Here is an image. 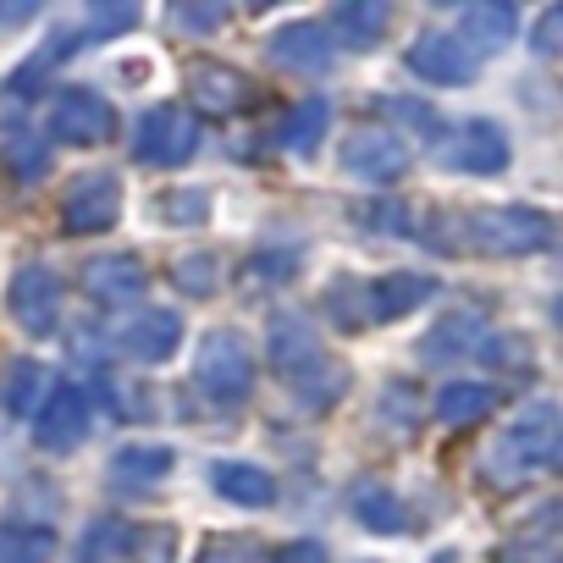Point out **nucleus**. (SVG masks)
I'll list each match as a JSON object with an SVG mask.
<instances>
[{"instance_id":"18","label":"nucleus","mask_w":563,"mask_h":563,"mask_svg":"<svg viewBox=\"0 0 563 563\" xmlns=\"http://www.w3.org/2000/svg\"><path fill=\"white\" fill-rule=\"evenodd\" d=\"M519 40V12L503 7V0H481V7H464V34L459 45L470 56H497Z\"/></svg>"},{"instance_id":"23","label":"nucleus","mask_w":563,"mask_h":563,"mask_svg":"<svg viewBox=\"0 0 563 563\" xmlns=\"http://www.w3.org/2000/svg\"><path fill=\"white\" fill-rule=\"evenodd\" d=\"M349 503H354L360 525H365V530H376V536H404V530H409L404 503H398L382 481H360V486L349 492Z\"/></svg>"},{"instance_id":"1","label":"nucleus","mask_w":563,"mask_h":563,"mask_svg":"<svg viewBox=\"0 0 563 563\" xmlns=\"http://www.w3.org/2000/svg\"><path fill=\"white\" fill-rule=\"evenodd\" d=\"M431 238H437L442 254H464V249L541 254V249H552V216L536 210V205H492V210H475V216H437Z\"/></svg>"},{"instance_id":"28","label":"nucleus","mask_w":563,"mask_h":563,"mask_svg":"<svg viewBox=\"0 0 563 563\" xmlns=\"http://www.w3.org/2000/svg\"><path fill=\"white\" fill-rule=\"evenodd\" d=\"M56 530L51 525H7L0 530V563H51Z\"/></svg>"},{"instance_id":"9","label":"nucleus","mask_w":563,"mask_h":563,"mask_svg":"<svg viewBox=\"0 0 563 563\" xmlns=\"http://www.w3.org/2000/svg\"><path fill=\"white\" fill-rule=\"evenodd\" d=\"M78 288L100 310H122V305H139L150 294V271H144L139 254H95L78 271Z\"/></svg>"},{"instance_id":"6","label":"nucleus","mask_w":563,"mask_h":563,"mask_svg":"<svg viewBox=\"0 0 563 563\" xmlns=\"http://www.w3.org/2000/svg\"><path fill=\"white\" fill-rule=\"evenodd\" d=\"M51 133H56L62 144H73V150H100V144L117 133V111H111L106 95L73 84V89H62V95L51 100Z\"/></svg>"},{"instance_id":"16","label":"nucleus","mask_w":563,"mask_h":563,"mask_svg":"<svg viewBox=\"0 0 563 563\" xmlns=\"http://www.w3.org/2000/svg\"><path fill=\"white\" fill-rule=\"evenodd\" d=\"M122 354L128 360H139V365H166L172 354H177V343H183V316L177 310H144V316H133L128 327H122Z\"/></svg>"},{"instance_id":"26","label":"nucleus","mask_w":563,"mask_h":563,"mask_svg":"<svg viewBox=\"0 0 563 563\" xmlns=\"http://www.w3.org/2000/svg\"><path fill=\"white\" fill-rule=\"evenodd\" d=\"M481 338H486V332H481V316L459 310V316L437 321V332L420 343V360H459V354H475Z\"/></svg>"},{"instance_id":"15","label":"nucleus","mask_w":563,"mask_h":563,"mask_svg":"<svg viewBox=\"0 0 563 563\" xmlns=\"http://www.w3.org/2000/svg\"><path fill=\"white\" fill-rule=\"evenodd\" d=\"M442 166L453 172H481V177H497L508 166V133L497 122H464L453 139H442Z\"/></svg>"},{"instance_id":"3","label":"nucleus","mask_w":563,"mask_h":563,"mask_svg":"<svg viewBox=\"0 0 563 563\" xmlns=\"http://www.w3.org/2000/svg\"><path fill=\"white\" fill-rule=\"evenodd\" d=\"M271 365L288 376L299 393H310L316 382H332V376H343L338 365H327V349H321V338L310 332V321L305 316H294V310H276L271 316Z\"/></svg>"},{"instance_id":"27","label":"nucleus","mask_w":563,"mask_h":563,"mask_svg":"<svg viewBox=\"0 0 563 563\" xmlns=\"http://www.w3.org/2000/svg\"><path fill=\"white\" fill-rule=\"evenodd\" d=\"M0 161H7V172L18 183H40L51 172V150H45V139H34V128H7V139H0Z\"/></svg>"},{"instance_id":"32","label":"nucleus","mask_w":563,"mask_h":563,"mask_svg":"<svg viewBox=\"0 0 563 563\" xmlns=\"http://www.w3.org/2000/svg\"><path fill=\"white\" fill-rule=\"evenodd\" d=\"M199 563H271V552L254 536H205L199 541Z\"/></svg>"},{"instance_id":"33","label":"nucleus","mask_w":563,"mask_h":563,"mask_svg":"<svg viewBox=\"0 0 563 563\" xmlns=\"http://www.w3.org/2000/svg\"><path fill=\"white\" fill-rule=\"evenodd\" d=\"M128 541H133V530H128L122 519H100V525L84 536V563H122Z\"/></svg>"},{"instance_id":"19","label":"nucleus","mask_w":563,"mask_h":563,"mask_svg":"<svg viewBox=\"0 0 563 563\" xmlns=\"http://www.w3.org/2000/svg\"><path fill=\"white\" fill-rule=\"evenodd\" d=\"M497 409V387L492 382H442L431 398V415L442 426H475Z\"/></svg>"},{"instance_id":"30","label":"nucleus","mask_w":563,"mask_h":563,"mask_svg":"<svg viewBox=\"0 0 563 563\" xmlns=\"http://www.w3.org/2000/svg\"><path fill=\"white\" fill-rule=\"evenodd\" d=\"M552 514H558V508H541V525H536L530 536H519V547H497V552H492V563H558Z\"/></svg>"},{"instance_id":"37","label":"nucleus","mask_w":563,"mask_h":563,"mask_svg":"<svg viewBox=\"0 0 563 563\" xmlns=\"http://www.w3.org/2000/svg\"><path fill=\"white\" fill-rule=\"evenodd\" d=\"M51 67H56V62H51L45 51H40V56H29V62L18 67V78H12V95H40V89H45V78H51Z\"/></svg>"},{"instance_id":"5","label":"nucleus","mask_w":563,"mask_h":563,"mask_svg":"<svg viewBox=\"0 0 563 563\" xmlns=\"http://www.w3.org/2000/svg\"><path fill=\"white\" fill-rule=\"evenodd\" d=\"M7 310L29 338H51L62 327V276L40 260L18 265L12 282H7Z\"/></svg>"},{"instance_id":"22","label":"nucleus","mask_w":563,"mask_h":563,"mask_svg":"<svg viewBox=\"0 0 563 563\" xmlns=\"http://www.w3.org/2000/svg\"><path fill=\"white\" fill-rule=\"evenodd\" d=\"M327 122H332V106L327 100H305V106H294L288 117H282V133H276V144L288 150V155H316L321 150V139H327Z\"/></svg>"},{"instance_id":"24","label":"nucleus","mask_w":563,"mask_h":563,"mask_svg":"<svg viewBox=\"0 0 563 563\" xmlns=\"http://www.w3.org/2000/svg\"><path fill=\"white\" fill-rule=\"evenodd\" d=\"M172 448H122L117 459H111V481L117 486H133V492H150V486H161L166 475H172Z\"/></svg>"},{"instance_id":"38","label":"nucleus","mask_w":563,"mask_h":563,"mask_svg":"<svg viewBox=\"0 0 563 563\" xmlns=\"http://www.w3.org/2000/svg\"><path fill=\"white\" fill-rule=\"evenodd\" d=\"M558 34H563V7H547L541 23H536V51L541 56H558Z\"/></svg>"},{"instance_id":"21","label":"nucleus","mask_w":563,"mask_h":563,"mask_svg":"<svg viewBox=\"0 0 563 563\" xmlns=\"http://www.w3.org/2000/svg\"><path fill=\"white\" fill-rule=\"evenodd\" d=\"M210 481H216V492L227 497V503H238V508H271L276 503V481H271V470H254V464H216L210 470Z\"/></svg>"},{"instance_id":"14","label":"nucleus","mask_w":563,"mask_h":563,"mask_svg":"<svg viewBox=\"0 0 563 563\" xmlns=\"http://www.w3.org/2000/svg\"><path fill=\"white\" fill-rule=\"evenodd\" d=\"M271 67L276 73H299V78H321L332 67V34L321 23H288L276 29L271 45H265Z\"/></svg>"},{"instance_id":"2","label":"nucleus","mask_w":563,"mask_h":563,"mask_svg":"<svg viewBox=\"0 0 563 563\" xmlns=\"http://www.w3.org/2000/svg\"><path fill=\"white\" fill-rule=\"evenodd\" d=\"M558 404H530L503 437H497V448L486 453V481L492 486H525V481H536V475H547L552 464H558Z\"/></svg>"},{"instance_id":"20","label":"nucleus","mask_w":563,"mask_h":563,"mask_svg":"<svg viewBox=\"0 0 563 563\" xmlns=\"http://www.w3.org/2000/svg\"><path fill=\"white\" fill-rule=\"evenodd\" d=\"M0 398H7V415L12 420H34L40 404L51 398V371L40 360H12L7 365V382H0Z\"/></svg>"},{"instance_id":"40","label":"nucleus","mask_w":563,"mask_h":563,"mask_svg":"<svg viewBox=\"0 0 563 563\" xmlns=\"http://www.w3.org/2000/svg\"><path fill=\"white\" fill-rule=\"evenodd\" d=\"M106 404H111L117 415H128V420H139V415H144V398H139L133 387H122V382H106Z\"/></svg>"},{"instance_id":"35","label":"nucleus","mask_w":563,"mask_h":563,"mask_svg":"<svg viewBox=\"0 0 563 563\" xmlns=\"http://www.w3.org/2000/svg\"><path fill=\"white\" fill-rule=\"evenodd\" d=\"M128 552H133L139 563H177V558H172V552H177V530H172V525H144V530H133Z\"/></svg>"},{"instance_id":"39","label":"nucleus","mask_w":563,"mask_h":563,"mask_svg":"<svg viewBox=\"0 0 563 563\" xmlns=\"http://www.w3.org/2000/svg\"><path fill=\"white\" fill-rule=\"evenodd\" d=\"M271 563H332V558H327V547H321V541H288Z\"/></svg>"},{"instance_id":"7","label":"nucleus","mask_w":563,"mask_h":563,"mask_svg":"<svg viewBox=\"0 0 563 563\" xmlns=\"http://www.w3.org/2000/svg\"><path fill=\"white\" fill-rule=\"evenodd\" d=\"M194 150H199V117L188 106H155V111H144L139 139H133V155L144 166H183Z\"/></svg>"},{"instance_id":"11","label":"nucleus","mask_w":563,"mask_h":563,"mask_svg":"<svg viewBox=\"0 0 563 563\" xmlns=\"http://www.w3.org/2000/svg\"><path fill=\"white\" fill-rule=\"evenodd\" d=\"M338 161H343V172H354L360 183H382V188L409 172V150H404V139L387 133V128H354V133H343Z\"/></svg>"},{"instance_id":"4","label":"nucleus","mask_w":563,"mask_h":563,"mask_svg":"<svg viewBox=\"0 0 563 563\" xmlns=\"http://www.w3.org/2000/svg\"><path fill=\"white\" fill-rule=\"evenodd\" d=\"M194 382L210 404H243L254 393V360L243 349L238 332H210L199 343V365H194Z\"/></svg>"},{"instance_id":"8","label":"nucleus","mask_w":563,"mask_h":563,"mask_svg":"<svg viewBox=\"0 0 563 563\" xmlns=\"http://www.w3.org/2000/svg\"><path fill=\"white\" fill-rule=\"evenodd\" d=\"M117 221H122V177L117 172H84L62 199V227L73 238H95V232H111Z\"/></svg>"},{"instance_id":"41","label":"nucleus","mask_w":563,"mask_h":563,"mask_svg":"<svg viewBox=\"0 0 563 563\" xmlns=\"http://www.w3.org/2000/svg\"><path fill=\"white\" fill-rule=\"evenodd\" d=\"M40 7H12V0H0V23H34Z\"/></svg>"},{"instance_id":"42","label":"nucleus","mask_w":563,"mask_h":563,"mask_svg":"<svg viewBox=\"0 0 563 563\" xmlns=\"http://www.w3.org/2000/svg\"><path fill=\"white\" fill-rule=\"evenodd\" d=\"M437 563H453V558H448V552H442V558H437Z\"/></svg>"},{"instance_id":"10","label":"nucleus","mask_w":563,"mask_h":563,"mask_svg":"<svg viewBox=\"0 0 563 563\" xmlns=\"http://www.w3.org/2000/svg\"><path fill=\"white\" fill-rule=\"evenodd\" d=\"M183 89H188V106L199 117H238L254 106V84L227 62H188Z\"/></svg>"},{"instance_id":"17","label":"nucleus","mask_w":563,"mask_h":563,"mask_svg":"<svg viewBox=\"0 0 563 563\" xmlns=\"http://www.w3.org/2000/svg\"><path fill=\"white\" fill-rule=\"evenodd\" d=\"M431 294H437V282L420 276V271L376 276V282H371V294H365V321H404V316H415Z\"/></svg>"},{"instance_id":"34","label":"nucleus","mask_w":563,"mask_h":563,"mask_svg":"<svg viewBox=\"0 0 563 563\" xmlns=\"http://www.w3.org/2000/svg\"><path fill=\"white\" fill-rule=\"evenodd\" d=\"M166 18L183 29V34H216L232 12L221 7V0H210V7H194V0H177V7H166Z\"/></svg>"},{"instance_id":"36","label":"nucleus","mask_w":563,"mask_h":563,"mask_svg":"<svg viewBox=\"0 0 563 563\" xmlns=\"http://www.w3.org/2000/svg\"><path fill=\"white\" fill-rule=\"evenodd\" d=\"M161 216L177 221V227H194V221L210 216V194H205V188H177V194L161 199Z\"/></svg>"},{"instance_id":"13","label":"nucleus","mask_w":563,"mask_h":563,"mask_svg":"<svg viewBox=\"0 0 563 563\" xmlns=\"http://www.w3.org/2000/svg\"><path fill=\"white\" fill-rule=\"evenodd\" d=\"M404 62H409V73H415L420 84H437V89H464V84L475 78V56L459 45V34H442V29L420 34Z\"/></svg>"},{"instance_id":"31","label":"nucleus","mask_w":563,"mask_h":563,"mask_svg":"<svg viewBox=\"0 0 563 563\" xmlns=\"http://www.w3.org/2000/svg\"><path fill=\"white\" fill-rule=\"evenodd\" d=\"M216 276H221V265H216L210 249H194V254H177L172 260V282H177L183 294H194V299H210L216 294Z\"/></svg>"},{"instance_id":"29","label":"nucleus","mask_w":563,"mask_h":563,"mask_svg":"<svg viewBox=\"0 0 563 563\" xmlns=\"http://www.w3.org/2000/svg\"><path fill=\"white\" fill-rule=\"evenodd\" d=\"M139 7L133 0H95V7L84 12V34L78 40H117V34H133L139 29Z\"/></svg>"},{"instance_id":"12","label":"nucleus","mask_w":563,"mask_h":563,"mask_svg":"<svg viewBox=\"0 0 563 563\" xmlns=\"http://www.w3.org/2000/svg\"><path fill=\"white\" fill-rule=\"evenodd\" d=\"M84 437H89V398L73 382L51 387V398L34 415V442L45 453H73V448H84Z\"/></svg>"},{"instance_id":"25","label":"nucleus","mask_w":563,"mask_h":563,"mask_svg":"<svg viewBox=\"0 0 563 563\" xmlns=\"http://www.w3.org/2000/svg\"><path fill=\"white\" fill-rule=\"evenodd\" d=\"M332 23H338V40H343V45L371 51V45L387 34L393 7H376V0H349V7H338V12H332Z\"/></svg>"}]
</instances>
